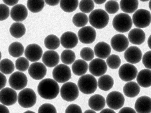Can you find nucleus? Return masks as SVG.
<instances>
[{
  "label": "nucleus",
  "instance_id": "obj_1",
  "mask_svg": "<svg viewBox=\"0 0 151 113\" xmlns=\"http://www.w3.org/2000/svg\"><path fill=\"white\" fill-rule=\"evenodd\" d=\"M60 87L58 82L51 78L42 79L39 83L37 92L42 99L52 100L56 99L60 92Z\"/></svg>",
  "mask_w": 151,
  "mask_h": 113
},
{
  "label": "nucleus",
  "instance_id": "obj_2",
  "mask_svg": "<svg viewBox=\"0 0 151 113\" xmlns=\"http://www.w3.org/2000/svg\"><path fill=\"white\" fill-rule=\"evenodd\" d=\"M109 16L106 11L99 9H95L89 16V23L93 27L96 29H103L109 23Z\"/></svg>",
  "mask_w": 151,
  "mask_h": 113
},
{
  "label": "nucleus",
  "instance_id": "obj_3",
  "mask_svg": "<svg viewBox=\"0 0 151 113\" xmlns=\"http://www.w3.org/2000/svg\"><path fill=\"white\" fill-rule=\"evenodd\" d=\"M77 86L82 93L84 94H93L98 87V81L92 75L81 76L77 81Z\"/></svg>",
  "mask_w": 151,
  "mask_h": 113
},
{
  "label": "nucleus",
  "instance_id": "obj_4",
  "mask_svg": "<svg viewBox=\"0 0 151 113\" xmlns=\"http://www.w3.org/2000/svg\"><path fill=\"white\" fill-rule=\"evenodd\" d=\"M133 25L132 18L127 14L122 13L114 17L113 20V26L114 29L120 33L129 31Z\"/></svg>",
  "mask_w": 151,
  "mask_h": 113
},
{
  "label": "nucleus",
  "instance_id": "obj_5",
  "mask_svg": "<svg viewBox=\"0 0 151 113\" xmlns=\"http://www.w3.org/2000/svg\"><path fill=\"white\" fill-rule=\"evenodd\" d=\"M37 96L32 89L25 88L21 90L18 96V104L23 108H30L35 105Z\"/></svg>",
  "mask_w": 151,
  "mask_h": 113
},
{
  "label": "nucleus",
  "instance_id": "obj_6",
  "mask_svg": "<svg viewBox=\"0 0 151 113\" xmlns=\"http://www.w3.org/2000/svg\"><path fill=\"white\" fill-rule=\"evenodd\" d=\"M79 87L75 83L68 81L64 83L60 90L61 98L64 101L72 102L76 100L79 96Z\"/></svg>",
  "mask_w": 151,
  "mask_h": 113
},
{
  "label": "nucleus",
  "instance_id": "obj_7",
  "mask_svg": "<svg viewBox=\"0 0 151 113\" xmlns=\"http://www.w3.org/2000/svg\"><path fill=\"white\" fill-rule=\"evenodd\" d=\"M132 21L137 28H145L151 24V14L146 9H138L134 13Z\"/></svg>",
  "mask_w": 151,
  "mask_h": 113
},
{
  "label": "nucleus",
  "instance_id": "obj_8",
  "mask_svg": "<svg viewBox=\"0 0 151 113\" xmlns=\"http://www.w3.org/2000/svg\"><path fill=\"white\" fill-rule=\"evenodd\" d=\"M53 78L58 83H65L71 79V70L68 65L59 64L53 70Z\"/></svg>",
  "mask_w": 151,
  "mask_h": 113
},
{
  "label": "nucleus",
  "instance_id": "obj_9",
  "mask_svg": "<svg viewBox=\"0 0 151 113\" xmlns=\"http://www.w3.org/2000/svg\"><path fill=\"white\" fill-rule=\"evenodd\" d=\"M11 88L15 90H23L27 84V77L22 72L18 71L12 74L9 79Z\"/></svg>",
  "mask_w": 151,
  "mask_h": 113
},
{
  "label": "nucleus",
  "instance_id": "obj_10",
  "mask_svg": "<svg viewBox=\"0 0 151 113\" xmlns=\"http://www.w3.org/2000/svg\"><path fill=\"white\" fill-rule=\"evenodd\" d=\"M125 99L122 94L119 91H112L106 97V104L114 110L122 108L124 104Z\"/></svg>",
  "mask_w": 151,
  "mask_h": 113
},
{
  "label": "nucleus",
  "instance_id": "obj_11",
  "mask_svg": "<svg viewBox=\"0 0 151 113\" xmlns=\"http://www.w3.org/2000/svg\"><path fill=\"white\" fill-rule=\"evenodd\" d=\"M119 77L124 81H131L136 78L138 75L137 68L131 63L123 64L119 69Z\"/></svg>",
  "mask_w": 151,
  "mask_h": 113
},
{
  "label": "nucleus",
  "instance_id": "obj_12",
  "mask_svg": "<svg viewBox=\"0 0 151 113\" xmlns=\"http://www.w3.org/2000/svg\"><path fill=\"white\" fill-rule=\"evenodd\" d=\"M108 70V65L104 59L95 58L89 65V70L94 77H101L106 74Z\"/></svg>",
  "mask_w": 151,
  "mask_h": 113
},
{
  "label": "nucleus",
  "instance_id": "obj_13",
  "mask_svg": "<svg viewBox=\"0 0 151 113\" xmlns=\"http://www.w3.org/2000/svg\"><path fill=\"white\" fill-rule=\"evenodd\" d=\"M18 101V95L12 88H4L0 91V102L6 106L14 105Z\"/></svg>",
  "mask_w": 151,
  "mask_h": 113
},
{
  "label": "nucleus",
  "instance_id": "obj_14",
  "mask_svg": "<svg viewBox=\"0 0 151 113\" xmlns=\"http://www.w3.org/2000/svg\"><path fill=\"white\" fill-rule=\"evenodd\" d=\"M79 40L82 43L89 44L93 43L96 38V32L92 26H85L80 29L77 33Z\"/></svg>",
  "mask_w": 151,
  "mask_h": 113
},
{
  "label": "nucleus",
  "instance_id": "obj_15",
  "mask_svg": "<svg viewBox=\"0 0 151 113\" xmlns=\"http://www.w3.org/2000/svg\"><path fill=\"white\" fill-rule=\"evenodd\" d=\"M129 41L124 35L117 34L114 35L110 40V45L117 52H122L128 49Z\"/></svg>",
  "mask_w": 151,
  "mask_h": 113
},
{
  "label": "nucleus",
  "instance_id": "obj_16",
  "mask_svg": "<svg viewBox=\"0 0 151 113\" xmlns=\"http://www.w3.org/2000/svg\"><path fill=\"white\" fill-rule=\"evenodd\" d=\"M47 73V66L42 63L35 62L30 65L28 69L29 75L35 80L43 79Z\"/></svg>",
  "mask_w": 151,
  "mask_h": 113
},
{
  "label": "nucleus",
  "instance_id": "obj_17",
  "mask_svg": "<svg viewBox=\"0 0 151 113\" xmlns=\"http://www.w3.org/2000/svg\"><path fill=\"white\" fill-rule=\"evenodd\" d=\"M25 56L29 61L37 62L43 56V51L40 45L36 44H31L27 46L25 49Z\"/></svg>",
  "mask_w": 151,
  "mask_h": 113
},
{
  "label": "nucleus",
  "instance_id": "obj_18",
  "mask_svg": "<svg viewBox=\"0 0 151 113\" xmlns=\"http://www.w3.org/2000/svg\"><path fill=\"white\" fill-rule=\"evenodd\" d=\"M124 57L129 63L136 64L141 60L143 55L141 50L139 47L133 46L128 47V49L124 51Z\"/></svg>",
  "mask_w": 151,
  "mask_h": 113
},
{
  "label": "nucleus",
  "instance_id": "obj_19",
  "mask_svg": "<svg viewBox=\"0 0 151 113\" xmlns=\"http://www.w3.org/2000/svg\"><path fill=\"white\" fill-rule=\"evenodd\" d=\"M60 40L63 47L66 49H71L77 45L79 38L75 32L67 31L61 35Z\"/></svg>",
  "mask_w": 151,
  "mask_h": 113
},
{
  "label": "nucleus",
  "instance_id": "obj_20",
  "mask_svg": "<svg viewBox=\"0 0 151 113\" xmlns=\"http://www.w3.org/2000/svg\"><path fill=\"white\" fill-rule=\"evenodd\" d=\"M28 15V12L26 6L23 4H16L11 9V17L15 22L23 21L26 19Z\"/></svg>",
  "mask_w": 151,
  "mask_h": 113
},
{
  "label": "nucleus",
  "instance_id": "obj_21",
  "mask_svg": "<svg viewBox=\"0 0 151 113\" xmlns=\"http://www.w3.org/2000/svg\"><path fill=\"white\" fill-rule=\"evenodd\" d=\"M134 107L137 113H151V99L146 96H141L136 100Z\"/></svg>",
  "mask_w": 151,
  "mask_h": 113
},
{
  "label": "nucleus",
  "instance_id": "obj_22",
  "mask_svg": "<svg viewBox=\"0 0 151 113\" xmlns=\"http://www.w3.org/2000/svg\"><path fill=\"white\" fill-rule=\"evenodd\" d=\"M60 57L56 51L49 50L44 53L42 56V63L48 68H55L58 65Z\"/></svg>",
  "mask_w": 151,
  "mask_h": 113
},
{
  "label": "nucleus",
  "instance_id": "obj_23",
  "mask_svg": "<svg viewBox=\"0 0 151 113\" xmlns=\"http://www.w3.org/2000/svg\"><path fill=\"white\" fill-rule=\"evenodd\" d=\"M128 40L132 44L135 45H141L144 43L145 34L142 29L134 28L131 30L128 35Z\"/></svg>",
  "mask_w": 151,
  "mask_h": 113
},
{
  "label": "nucleus",
  "instance_id": "obj_24",
  "mask_svg": "<svg viewBox=\"0 0 151 113\" xmlns=\"http://www.w3.org/2000/svg\"><path fill=\"white\" fill-rule=\"evenodd\" d=\"M106 104V99L100 94H95L91 96L88 101V105L91 110L94 111H101L104 110Z\"/></svg>",
  "mask_w": 151,
  "mask_h": 113
},
{
  "label": "nucleus",
  "instance_id": "obj_25",
  "mask_svg": "<svg viewBox=\"0 0 151 113\" xmlns=\"http://www.w3.org/2000/svg\"><path fill=\"white\" fill-rule=\"evenodd\" d=\"M93 51H94L95 55L99 58L107 59L110 55L111 47L106 42H100L96 44Z\"/></svg>",
  "mask_w": 151,
  "mask_h": 113
},
{
  "label": "nucleus",
  "instance_id": "obj_26",
  "mask_svg": "<svg viewBox=\"0 0 151 113\" xmlns=\"http://www.w3.org/2000/svg\"><path fill=\"white\" fill-rule=\"evenodd\" d=\"M136 81L140 86L148 88L151 86V70L143 69L138 73Z\"/></svg>",
  "mask_w": 151,
  "mask_h": 113
},
{
  "label": "nucleus",
  "instance_id": "obj_27",
  "mask_svg": "<svg viewBox=\"0 0 151 113\" xmlns=\"http://www.w3.org/2000/svg\"><path fill=\"white\" fill-rule=\"evenodd\" d=\"M140 86L135 81H129L123 87V92L129 98H134L140 93Z\"/></svg>",
  "mask_w": 151,
  "mask_h": 113
},
{
  "label": "nucleus",
  "instance_id": "obj_28",
  "mask_svg": "<svg viewBox=\"0 0 151 113\" xmlns=\"http://www.w3.org/2000/svg\"><path fill=\"white\" fill-rule=\"evenodd\" d=\"M121 10L125 14H132L137 11L139 7L138 0H121L119 4Z\"/></svg>",
  "mask_w": 151,
  "mask_h": 113
},
{
  "label": "nucleus",
  "instance_id": "obj_29",
  "mask_svg": "<svg viewBox=\"0 0 151 113\" xmlns=\"http://www.w3.org/2000/svg\"><path fill=\"white\" fill-rule=\"evenodd\" d=\"M89 69V65L84 60H75L72 65V71L77 76L84 75Z\"/></svg>",
  "mask_w": 151,
  "mask_h": 113
},
{
  "label": "nucleus",
  "instance_id": "obj_30",
  "mask_svg": "<svg viewBox=\"0 0 151 113\" xmlns=\"http://www.w3.org/2000/svg\"><path fill=\"white\" fill-rule=\"evenodd\" d=\"M114 85V79L111 76L104 75L100 77L98 80V86L100 89L108 91L113 88Z\"/></svg>",
  "mask_w": 151,
  "mask_h": 113
},
{
  "label": "nucleus",
  "instance_id": "obj_31",
  "mask_svg": "<svg viewBox=\"0 0 151 113\" xmlns=\"http://www.w3.org/2000/svg\"><path fill=\"white\" fill-rule=\"evenodd\" d=\"M9 32L14 37L18 39L24 36V35L26 32V28L23 23L16 22L11 25L9 28Z\"/></svg>",
  "mask_w": 151,
  "mask_h": 113
},
{
  "label": "nucleus",
  "instance_id": "obj_32",
  "mask_svg": "<svg viewBox=\"0 0 151 113\" xmlns=\"http://www.w3.org/2000/svg\"><path fill=\"white\" fill-rule=\"evenodd\" d=\"M25 53L24 47L21 42H13L9 47V53L14 58H19Z\"/></svg>",
  "mask_w": 151,
  "mask_h": 113
},
{
  "label": "nucleus",
  "instance_id": "obj_33",
  "mask_svg": "<svg viewBox=\"0 0 151 113\" xmlns=\"http://www.w3.org/2000/svg\"><path fill=\"white\" fill-rule=\"evenodd\" d=\"M60 40L54 35H48L45 39V46L49 50H56L60 47Z\"/></svg>",
  "mask_w": 151,
  "mask_h": 113
},
{
  "label": "nucleus",
  "instance_id": "obj_34",
  "mask_svg": "<svg viewBox=\"0 0 151 113\" xmlns=\"http://www.w3.org/2000/svg\"><path fill=\"white\" fill-rule=\"evenodd\" d=\"M79 4L78 0H60V7L63 12L72 13L76 10Z\"/></svg>",
  "mask_w": 151,
  "mask_h": 113
},
{
  "label": "nucleus",
  "instance_id": "obj_35",
  "mask_svg": "<svg viewBox=\"0 0 151 113\" xmlns=\"http://www.w3.org/2000/svg\"><path fill=\"white\" fill-rule=\"evenodd\" d=\"M16 66L10 59H2L0 62V71L4 75H10L14 73Z\"/></svg>",
  "mask_w": 151,
  "mask_h": 113
},
{
  "label": "nucleus",
  "instance_id": "obj_36",
  "mask_svg": "<svg viewBox=\"0 0 151 113\" xmlns=\"http://www.w3.org/2000/svg\"><path fill=\"white\" fill-rule=\"evenodd\" d=\"M45 0H27V7L32 13L40 12L45 6Z\"/></svg>",
  "mask_w": 151,
  "mask_h": 113
},
{
  "label": "nucleus",
  "instance_id": "obj_37",
  "mask_svg": "<svg viewBox=\"0 0 151 113\" xmlns=\"http://www.w3.org/2000/svg\"><path fill=\"white\" fill-rule=\"evenodd\" d=\"M89 22V17L84 13H77L73 17V23L77 27H85Z\"/></svg>",
  "mask_w": 151,
  "mask_h": 113
},
{
  "label": "nucleus",
  "instance_id": "obj_38",
  "mask_svg": "<svg viewBox=\"0 0 151 113\" xmlns=\"http://www.w3.org/2000/svg\"><path fill=\"white\" fill-rule=\"evenodd\" d=\"M75 58H76V55L75 52L70 49L64 50L60 55L61 61L63 63V64L65 65L73 64L75 61Z\"/></svg>",
  "mask_w": 151,
  "mask_h": 113
},
{
  "label": "nucleus",
  "instance_id": "obj_39",
  "mask_svg": "<svg viewBox=\"0 0 151 113\" xmlns=\"http://www.w3.org/2000/svg\"><path fill=\"white\" fill-rule=\"evenodd\" d=\"M79 8L84 14L91 13L94 9V1L93 0H81L79 4Z\"/></svg>",
  "mask_w": 151,
  "mask_h": 113
},
{
  "label": "nucleus",
  "instance_id": "obj_40",
  "mask_svg": "<svg viewBox=\"0 0 151 113\" xmlns=\"http://www.w3.org/2000/svg\"><path fill=\"white\" fill-rule=\"evenodd\" d=\"M16 68L20 72H25L30 68L29 60L25 57H19L16 60Z\"/></svg>",
  "mask_w": 151,
  "mask_h": 113
},
{
  "label": "nucleus",
  "instance_id": "obj_41",
  "mask_svg": "<svg viewBox=\"0 0 151 113\" xmlns=\"http://www.w3.org/2000/svg\"><path fill=\"white\" fill-rule=\"evenodd\" d=\"M106 63L111 69H117L121 65V59L117 55H110L106 59Z\"/></svg>",
  "mask_w": 151,
  "mask_h": 113
},
{
  "label": "nucleus",
  "instance_id": "obj_42",
  "mask_svg": "<svg viewBox=\"0 0 151 113\" xmlns=\"http://www.w3.org/2000/svg\"><path fill=\"white\" fill-rule=\"evenodd\" d=\"M119 4L117 1L115 0H110L108 1L105 4V9L106 12L109 14H116L119 9Z\"/></svg>",
  "mask_w": 151,
  "mask_h": 113
},
{
  "label": "nucleus",
  "instance_id": "obj_43",
  "mask_svg": "<svg viewBox=\"0 0 151 113\" xmlns=\"http://www.w3.org/2000/svg\"><path fill=\"white\" fill-rule=\"evenodd\" d=\"M95 53L91 48L84 47L82 48L80 51V56L82 60L85 61H91L94 57Z\"/></svg>",
  "mask_w": 151,
  "mask_h": 113
},
{
  "label": "nucleus",
  "instance_id": "obj_44",
  "mask_svg": "<svg viewBox=\"0 0 151 113\" xmlns=\"http://www.w3.org/2000/svg\"><path fill=\"white\" fill-rule=\"evenodd\" d=\"M38 113H57V110L52 104L45 103L39 107Z\"/></svg>",
  "mask_w": 151,
  "mask_h": 113
},
{
  "label": "nucleus",
  "instance_id": "obj_45",
  "mask_svg": "<svg viewBox=\"0 0 151 113\" xmlns=\"http://www.w3.org/2000/svg\"><path fill=\"white\" fill-rule=\"evenodd\" d=\"M9 15H11V11L7 5L1 4H0V20L4 21L9 18Z\"/></svg>",
  "mask_w": 151,
  "mask_h": 113
},
{
  "label": "nucleus",
  "instance_id": "obj_46",
  "mask_svg": "<svg viewBox=\"0 0 151 113\" xmlns=\"http://www.w3.org/2000/svg\"><path fill=\"white\" fill-rule=\"evenodd\" d=\"M142 62L147 69L151 70V51H147L144 55H143Z\"/></svg>",
  "mask_w": 151,
  "mask_h": 113
},
{
  "label": "nucleus",
  "instance_id": "obj_47",
  "mask_svg": "<svg viewBox=\"0 0 151 113\" xmlns=\"http://www.w3.org/2000/svg\"><path fill=\"white\" fill-rule=\"evenodd\" d=\"M65 113H83L80 106L77 104H71L68 105L65 110Z\"/></svg>",
  "mask_w": 151,
  "mask_h": 113
},
{
  "label": "nucleus",
  "instance_id": "obj_48",
  "mask_svg": "<svg viewBox=\"0 0 151 113\" xmlns=\"http://www.w3.org/2000/svg\"><path fill=\"white\" fill-rule=\"evenodd\" d=\"M6 78L4 74L0 73V89H2L6 86Z\"/></svg>",
  "mask_w": 151,
  "mask_h": 113
},
{
  "label": "nucleus",
  "instance_id": "obj_49",
  "mask_svg": "<svg viewBox=\"0 0 151 113\" xmlns=\"http://www.w3.org/2000/svg\"><path fill=\"white\" fill-rule=\"evenodd\" d=\"M118 113H137L135 110L129 107H125L121 108Z\"/></svg>",
  "mask_w": 151,
  "mask_h": 113
},
{
  "label": "nucleus",
  "instance_id": "obj_50",
  "mask_svg": "<svg viewBox=\"0 0 151 113\" xmlns=\"http://www.w3.org/2000/svg\"><path fill=\"white\" fill-rule=\"evenodd\" d=\"M2 1L4 3V4L7 5V6H14L16 4H18L19 0H2Z\"/></svg>",
  "mask_w": 151,
  "mask_h": 113
},
{
  "label": "nucleus",
  "instance_id": "obj_51",
  "mask_svg": "<svg viewBox=\"0 0 151 113\" xmlns=\"http://www.w3.org/2000/svg\"><path fill=\"white\" fill-rule=\"evenodd\" d=\"M45 1L47 4L49 5V6H57L58 4H60V0H45Z\"/></svg>",
  "mask_w": 151,
  "mask_h": 113
},
{
  "label": "nucleus",
  "instance_id": "obj_52",
  "mask_svg": "<svg viewBox=\"0 0 151 113\" xmlns=\"http://www.w3.org/2000/svg\"><path fill=\"white\" fill-rule=\"evenodd\" d=\"M0 113H10L8 107H6V105L1 104L0 105Z\"/></svg>",
  "mask_w": 151,
  "mask_h": 113
},
{
  "label": "nucleus",
  "instance_id": "obj_53",
  "mask_svg": "<svg viewBox=\"0 0 151 113\" xmlns=\"http://www.w3.org/2000/svg\"><path fill=\"white\" fill-rule=\"evenodd\" d=\"M100 113H116V112L114 111V110H112V109L106 108L101 110Z\"/></svg>",
  "mask_w": 151,
  "mask_h": 113
},
{
  "label": "nucleus",
  "instance_id": "obj_54",
  "mask_svg": "<svg viewBox=\"0 0 151 113\" xmlns=\"http://www.w3.org/2000/svg\"><path fill=\"white\" fill-rule=\"evenodd\" d=\"M94 1V3L96 4H102L106 2L107 0H93Z\"/></svg>",
  "mask_w": 151,
  "mask_h": 113
},
{
  "label": "nucleus",
  "instance_id": "obj_55",
  "mask_svg": "<svg viewBox=\"0 0 151 113\" xmlns=\"http://www.w3.org/2000/svg\"><path fill=\"white\" fill-rule=\"evenodd\" d=\"M148 47L150 48L151 49V35H150V37H148Z\"/></svg>",
  "mask_w": 151,
  "mask_h": 113
},
{
  "label": "nucleus",
  "instance_id": "obj_56",
  "mask_svg": "<svg viewBox=\"0 0 151 113\" xmlns=\"http://www.w3.org/2000/svg\"><path fill=\"white\" fill-rule=\"evenodd\" d=\"M84 113H96V111H94V110H86L85 112H84Z\"/></svg>",
  "mask_w": 151,
  "mask_h": 113
},
{
  "label": "nucleus",
  "instance_id": "obj_57",
  "mask_svg": "<svg viewBox=\"0 0 151 113\" xmlns=\"http://www.w3.org/2000/svg\"><path fill=\"white\" fill-rule=\"evenodd\" d=\"M23 113H35V112H33V111L27 110V111H25V112H23Z\"/></svg>",
  "mask_w": 151,
  "mask_h": 113
},
{
  "label": "nucleus",
  "instance_id": "obj_58",
  "mask_svg": "<svg viewBox=\"0 0 151 113\" xmlns=\"http://www.w3.org/2000/svg\"><path fill=\"white\" fill-rule=\"evenodd\" d=\"M148 6H149V8H150V9L151 10V0H150V1H149Z\"/></svg>",
  "mask_w": 151,
  "mask_h": 113
},
{
  "label": "nucleus",
  "instance_id": "obj_59",
  "mask_svg": "<svg viewBox=\"0 0 151 113\" xmlns=\"http://www.w3.org/2000/svg\"><path fill=\"white\" fill-rule=\"evenodd\" d=\"M140 1H150V0H140Z\"/></svg>",
  "mask_w": 151,
  "mask_h": 113
},
{
  "label": "nucleus",
  "instance_id": "obj_60",
  "mask_svg": "<svg viewBox=\"0 0 151 113\" xmlns=\"http://www.w3.org/2000/svg\"><path fill=\"white\" fill-rule=\"evenodd\" d=\"M115 1H117V0H115Z\"/></svg>",
  "mask_w": 151,
  "mask_h": 113
}]
</instances>
